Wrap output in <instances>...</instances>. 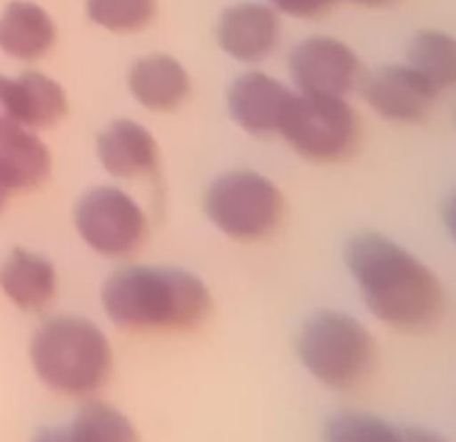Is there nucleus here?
I'll list each match as a JSON object with an SVG mask.
<instances>
[{"mask_svg":"<svg viewBox=\"0 0 456 442\" xmlns=\"http://www.w3.org/2000/svg\"><path fill=\"white\" fill-rule=\"evenodd\" d=\"M7 196H9V194H7V191H4V189H3V187H0V209H3V205H4V203H7Z\"/></svg>","mask_w":456,"mask_h":442,"instance_id":"nucleus-28","label":"nucleus"},{"mask_svg":"<svg viewBox=\"0 0 456 442\" xmlns=\"http://www.w3.org/2000/svg\"><path fill=\"white\" fill-rule=\"evenodd\" d=\"M34 442H74V438H71L69 430H58V427H53V430L40 431Z\"/></svg>","mask_w":456,"mask_h":442,"instance_id":"nucleus-24","label":"nucleus"},{"mask_svg":"<svg viewBox=\"0 0 456 442\" xmlns=\"http://www.w3.org/2000/svg\"><path fill=\"white\" fill-rule=\"evenodd\" d=\"M279 18L270 7L243 3L225 9L218 22V43L230 56L256 62L270 56L279 43Z\"/></svg>","mask_w":456,"mask_h":442,"instance_id":"nucleus-11","label":"nucleus"},{"mask_svg":"<svg viewBox=\"0 0 456 442\" xmlns=\"http://www.w3.org/2000/svg\"><path fill=\"white\" fill-rule=\"evenodd\" d=\"M111 323L127 332H185L212 311L203 280L172 267H127L102 287Z\"/></svg>","mask_w":456,"mask_h":442,"instance_id":"nucleus-2","label":"nucleus"},{"mask_svg":"<svg viewBox=\"0 0 456 442\" xmlns=\"http://www.w3.org/2000/svg\"><path fill=\"white\" fill-rule=\"evenodd\" d=\"M13 109L20 127H52L65 116L67 96L61 84L38 71L12 80Z\"/></svg>","mask_w":456,"mask_h":442,"instance_id":"nucleus-17","label":"nucleus"},{"mask_svg":"<svg viewBox=\"0 0 456 442\" xmlns=\"http://www.w3.org/2000/svg\"><path fill=\"white\" fill-rule=\"evenodd\" d=\"M298 356L307 372L332 390L359 387L377 360L368 329L341 311H319L298 334Z\"/></svg>","mask_w":456,"mask_h":442,"instance_id":"nucleus-4","label":"nucleus"},{"mask_svg":"<svg viewBox=\"0 0 456 442\" xmlns=\"http://www.w3.org/2000/svg\"><path fill=\"white\" fill-rule=\"evenodd\" d=\"M31 363L40 381L69 398L96 394L111 374V347L94 323L61 316L45 323L31 341Z\"/></svg>","mask_w":456,"mask_h":442,"instance_id":"nucleus-3","label":"nucleus"},{"mask_svg":"<svg viewBox=\"0 0 456 442\" xmlns=\"http://www.w3.org/2000/svg\"><path fill=\"white\" fill-rule=\"evenodd\" d=\"M359 58L346 43L325 36L303 40L289 56L294 83L307 96L343 98L359 78Z\"/></svg>","mask_w":456,"mask_h":442,"instance_id":"nucleus-8","label":"nucleus"},{"mask_svg":"<svg viewBox=\"0 0 456 442\" xmlns=\"http://www.w3.org/2000/svg\"><path fill=\"white\" fill-rule=\"evenodd\" d=\"M87 13L102 29L134 34L151 22L156 0H87Z\"/></svg>","mask_w":456,"mask_h":442,"instance_id":"nucleus-21","label":"nucleus"},{"mask_svg":"<svg viewBox=\"0 0 456 442\" xmlns=\"http://www.w3.org/2000/svg\"><path fill=\"white\" fill-rule=\"evenodd\" d=\"M209 221L236 240L270 236L283 218L279 187L256 172H230L216 178L205 194Z\"/></svg>","mask_w":456,"mask_h":442,"instance_id":"nucleus-5","label":"nucleus"},{"mask_svg":"<svg viewBox=\"0 0 456 442\" xmlns=\"http://www.w3.org/2000/svg\"><path fill=\"white\" fill-rule=\"evenodd\" d=\"M363 93L365 100L381 118L401 125L426 120L439 100V93L410 65L377 69L365 80Z\"/></svg>","mask_w":456,"mask_h":442,"instance_id":"nucleus-9","label":"nucleus"},{"mask_svg":"<svg viewBox=\"0 0 456 442\" xmlns=\"http://www.w3.org/2000/svg\"><path fill=\"white\" fill-rule=\"evenodd\" d=\"M98 158L111 176L138 178L156 169L159 145L142 125L116 120L98 138Z\"/></svg>","mask_w":456,"mask_h":442,"instance_id":"nucleus-12","label":"nucleus"},{"mask_svg":"<svg viewBox=\"0 0 456 442\" xmlns=\"http://www.w3.org/2000/svg\"><path fill=\"white\" fill-rule=\"evenodd\" d=\"M292 100L294 93L285 84L261 71L239 76L227 93L232 118L254 136L281 133Z\"/></svg>","mask_w":456,"mask_h":442,"instance_id":"nucleus-10","label":"nucleus"},{"mask_svg":"<svg viewBox=\"0 0 456 442\" xmlns=\"http://www.w3.org/2000/svg\"><path fill=\"white\" fill-rule=\"evenodd\" d=\"M408 65L436 93L456 92V36L445 31H421L414 36Z\"/></svg>","mask_w":456,"mask_h":442,"instance_id":"nucleus-18","label":"nucleus"},{"mask_svg":"<svg viewBox=\"0 0 456 442\" xmlns=\"http://www.w3.org/2000/svg\"><path fill=\"white\" fill-rule=\"evenodd\" d=\"M56 27L34 3H12L0 16V49L18 60H36L53 47Z\"/></svg>","mask_w":456,"mask_h":442,"instance_id":"nucleus-16","label":"nucleus"},{"mask_svg":"<svg viewBox=\"0 0 456 442\" xmlns=\"http://www.w3.org/2000/svg\"><path fill=\"white\" fill-rule=\"evenodd\" d=\"M323 442H408V427L361 412H343L330 418Z\"/></svg>","mask_w":456,"mask_h":442,"instance_id":"nucleus-20","label":"nucleus"},{"mask_svg":"<svg viewBox=\"0 0 456 442\" xmlns=\"http://www.w3.org/2000/svg\"><path fill=\"white\" fill-rule=\"evenodd\" d=\"M0 287L20 309H43L56 293V269L38 253L13 249L0 269Z\"/></svg>","mask_w":456,"mask_h":442,"instance_id":"nucleus-15","label":"nucleus"},{"mask_svg":"<svg viewBox=\"0 0 456 442\" xmlns=\"http://www.w3.org/2000/svg\"><path fill=\"white\" fill-rule=\"evenodd\" d=\"M13 127H20V125H18L16 109H13L12 78L0 76V136Z\"/></svg>","mask_w":456,"mask_h":442,"instance_id":"nucleus-23","label":"nucleus"},{"mask_svg":"<svg viewBox=\"0 0 456 442\" xmlns=\"http://www.w3.org/2000/svg\"><path fill=\"white\" fill-rule=\"evenodd\" d=\"M354 3L372 4V7H381V4H390V3H395V0H354Z\"/></svg>","mask_w":456,"mask_h":442,"instance_id":"nucleus-27","label":"nucleus"},{"mask_svg":"<svg viewBox=\"0 0 456 442\" xmlns=\"http://www.w3.org/2000/svg\"><path fill=\"white\" fill-rule=\"evenodd\" d=\"M281 12L298 18H314L328 12L337 0H272Z\"/></svg>","mask_w":456,"mask_h":442,"instance_id":"nucleus-22","label":"nucleus"},{"mask_svg":"<svg viewBox=\"0 0 456 442\" xmlns=\"http://www.w3.org/2000/svg\"><path fill=\"white\" fill-rule=\"evenodd\" d=\"M80 238L102 256H129L147 236V218L136 200L116 187H96L74 212Z\"/></svg>","mask_w":456,"mask_h":442,"instance_id":"nucleus-7","label":"nucleus"},{"mask_svg":"<svg viewBox=\"0 0 456 442\" xmlns=\"http://www.w3.org/2000/svg\"><path fill=\"white\" fill-rule=\"evenodd\" d=\"M129 89L147 109L172 111L190 93V76L172 56L154 53L134 62L129 71Z\"/></svg>","mask_w":456,"mask_h":442,"instance_id":"nucleus-13","label":"nucleus"},{"mask_svg":"<svg viewBox=\"0 0 456 442\" xmlns=\"http://www.w3.org/2000/svg\"><path fill=\"white\" fill-rule=\"evenodd\" d=\"M346 258L365 305L381 323L421 334L444 318L445 289L439 276L399 243L361 234L347 243Z\"/></svg>","mask_w":456,"mask_h":442,"instance_id":"nucleus-1","label":"nucleus"},{"mask_svg":"<svg viewBox=\"0 0 456 442\" xmlns=\"http://www.w3.org/2000/svg\"><path fill=\"white\" fill-rule=\"evenodd\" d=\"M281 136L298 156L316 163L347 158L359 142V118L343 98L294 96Z\"/></svg>","mask_w":456,"mask_h":442,"instance_id":"nucleus-6","label":"nucleus"},{"mask_svg":"<svg viewBox=\"0 0 456 442\" xmlns=\"http://www.w3.org/2000/svg\"><path fill=\"white\" fill-rule=\"evenodd\" d=\"M52 172V156L45 142L22 127L0 136V187L12 191L36 189Z\"/></svg>","mask_w":456,"mask_h":442,"instance_id":"nucleus-14","label":"nucleus"},{"mask_svg":"<svg viewBox=\"0 0 456 442\" xmlns=\"http://www.w3.org/2000/svg\"><path fill=\"white\" fill-rule=\"evenodd\" d=\"M408 442H448V440L441 438L439 434H432V431L412 430V427H408Z\"/></svg>","mask_w":456,"mask_h":442,"instance_id":"nucleus-26","label":"nucleus"},{"mask_svg":"<svg viewBox=\"0 0 456 442\" xmlns=\"http://www.w3.org/2000/svg\"><path fill=\"white\" fill-rule=\"evenodd\" d=\"M67 430L74 442H138L129 418L107 403H87Z\"/></svg>","mask_w":456,"mask_h":442,"instance_id":"nucleus-19","label":"nucleus"},{"mask_svg":"<svg viewBox=\"0 0 456 442\" xmlns=\"http://www.w3.org/2000/svg\"><path fill=\"white\" fill-rule=\"evenodd\" d=\"M444 222H445V227H448L450 236H452L454 243H456V191H454L452 196H450L448 203H445V207H444Z\"/></svg>","mask_w":456,"mask_h":442,"instance_id":"nucleus-25","label":"nucleus"}]
</instances>
